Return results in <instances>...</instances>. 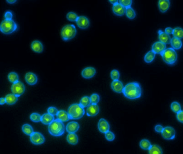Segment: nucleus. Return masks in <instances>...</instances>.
I'll list each match as a JSON object with an SVG mask.
<instances>
[{
	"mask_svg": "<svg viewBox=\"0 0 183 154\" xmlns=\"http://www.w3.org/2000/svg\"><path fill=\"white\" fill-rule=\"evenodd\" d=\"M123 94L127 98L131 100L139 98L142 90L139 84L137 82H130L124 87Z\"/></svg>",
	"mask_w": 183,
	"mask_h": 154,
	"instance_id": "f257e3e1",
	"label": "nucleus"
},
{
	"mask_svg": "<svg viewBox=\"0 0 183 154\" xmlns=\"http://www.w3.org/2000/svg\"><path fill=\"white\" fill-rule=\"evenodd\" d=\"M48 130L49 133L53 136H61L65 132V125L63 122L57 119L49 125Z\"/></svg>",
	"mask_w": 183,
	"mask_h": 154,
	"instance_id": "f03ea898",
	"label": "nucleus"
},
{
	"mask_svg": "<svg viewBox=\"0 0 183 154\" xmlns=\"http://www.w3.org/2000/svg\"><path fill=\"white\" fill-rule=\"evenodd\" d=\"M68 113L70 119H78L82 118L85 113V110L80 104L74 103L70 106L68 109Z\"/></svg>",
	"mask_w": 183,
	"mask_h": 154,
	"instance_id": "7ed1b4c3",
	"label": "nucleus"
},
{
	"mask_svg": "<svg viewBox=\"0 0 183 154\" xmlns=\"http://www.w3.org/2000/svg\"><path fill=\"white\" fill-rule=\"evenodd\" d=\"M77 33L76 28L72 24H68L65 25L61 32L62 39L65 41H68L75 37Z\"/></svg>",
	"mask_w": 183,
	"mask_h": 154,
	"instance_id": "20e7f679",
	"label": "nucleus"
},
{
	"mask_svg": "<svg viewBox=\"0 0 183 154\" xmlns=\"http://www.w3.org/2000/svg\"><path fill=\"white\" fill-rule=\"evenodd\" d=\"M17 25L13 19H5L0 25L1 31L5 34L12 33L16 30Z\"/></svg>",
	"mask_w": 183,
	"mask_h": 154,
	"instance_id": "39448f33",
	"label": "nucleus"
},
{
	"mask_svg": "<svg viewBox=\"0 0 183 154\" xmlns=\"http://www.w3.org/2000/svg\"><path fill=\"white\" fill-rule=\"evenodd\" d=\"M163 59L164 62L169 65L175 64L177 59V54L175 49L173 48L166 49L165 51L161 54Z\"/></svg>",
	"mask_w": 183,
	"mask_h": 154,
	"instance_id": "423d86ee",
	"label": "nucleus"
},
{
	"mask_svg": "<svg viewBox=\"0 0 183 154\" xmlns=\"http://www.w3.org/2000/svg\"><path fill=\"white\" fill-rule=\"evenodd\" d=\"M11 91L13 94L15 95L16 96L19 97L22 94H23L25 92V87L23 82L21 81H18L13 84L11 86Z\"/></svg>",
	"mask_w": 183,
	"mask_h": 154,
	"instance_id": "0eeeda50",
	"label": "nucleus"
},
{
	"mask_svg": "<svg viewBox=\"0 0 183 154\" xmlns=\"http://www.w3.org/2000/svg\"><path fill=\"white\" fill-rule=\"evenodd\" d=\"M161 134L163 138L166 140H173L175 138V130L170 126L164 127Z\"/></svg>",
	"mask_w": 183,
	"mask_h": 154,
	"instance_id": "6e6552de",
	"label": "nucleus"
},
{
	"mask_svg": "<svg viewBox=\"0 0 183 154\" xmlns=\"http://www.w3.org/2000/svg\"><path fill=\"white\" fill-rule=\"evenodd\" d=\"M30 141L34 144L39 145L44 144L45 139L42 134L39 132H34L30 136Z\"/></svg>",
	"mask_w": 183,
	"mask_h": 154,
	"instance_id": "1a4fd4ad",
	"label": "nucleus"
},
{
	"mask_svg": "<svg viewBox=\"0 0 183 154\" xmlns=\"http://www.w3.org/2000/svg\"><path fill=\"white\" fill-rule=\"evenodd\" d=\"M166 50V44L158 41L153 44L152 51L155 54H162Z\"/></svg>",
	"mask_w": 183,
	"mask_h": 154,
	"instance_id": "9d476101",
	"label": "nucleus"
},
{
	"mask_svg": "<svg viewBox=\"0 0 183 154\" xmlns=\"http://www.w3.org/2000/svg\"><path fill=\"white\" fill-rule=\"evenodd\" d=\"M76 23L80 28L86 29L89 26L90 21L87 17L82 16L78 17V19L76 21Z\"/></svg>",
	"mask_w": 183,
	"mask_h": 154,
	"instance_id": "9b49d317",
	"label": "nucleus"
},
{
	"mask_svg": "<svg viewBox=\"0 0 183 154\" xmlns=\"http://www.w3.org/2000/svg\"><path fill=\"white\" fill-rule=\"evenodd\" d=\"M98 128L101 133H106L107 132L109 131L110 125L108 122L105 119L102 118L98 122Z\"/></svg>",
	"mask_w": 183,
	"mask_h": 154,
	"instance_id": "f8f14e48",
	"label": "nucleus"
},
{
	"mask_svg": "<svg viewBox=\"0 0 183 154\" xmlns=\"http://www.w3.org/2000/svg\"><path fill=\"white\" fill-rule=\"evenodd\" d=\"M96 70L93 67H87L83 70L81 75L82 77L86 79H89L93 77L96 74Z\"/></svg>",
	"mask_w": 183,
	"mask_h": 154,
	"instance_id": "ddd939ff",
	"label": "nucleus"
},
{
	"mask_svg": "<svg viewBox=\"0 0 183 154\" xmlns=\"http://www.w3.org/2000/svg\"><path fill=\"white\" fill-rule=\"evenodd\" d=\"M99 111V108L97 104H91L87 109V115L88 116H95Z\"/></svg>",
	"mask_w": 183,
	"mask_h": 154,
	"instance_id": "4468645a",
	"label": "nucleus"
},
{
	"mask_svg": "<svg viewBox=\"0 0 183 154\" xmlns=\"http://www.w3.org/2000/svg\"><path fill=\"white\" fill-rule=\"evenodd\" d=\"M111 88L115 92L121 93L123 92L124 87L122 83L119 80H114L111 83Z\"/></svg>",
	"mask_w": 183,
	"mask_h": 154,
	"instance_id": "2eb2a0df",
	"label": "nucleus"
},
{
	"mask_svg": "<svg viewBox=\"0 0 183 154\" xmlns=\"http://www.w3.org/2000/svg\"><path fill=\"white\" fill-rule=\"evenodd\" d=\"M80 128L79 124L76 121H71L68 124L66 127V131L69 133H75Z\"/></svg>",
	"mask_w": 183,
	"mask_h": 154,
	"instance_id": "dca6fc26",
	"label": "nucleus"
},
{
	"mask_svg": "<svg viewBox=\"0 0 183 154\" xmlns=\"http://www.w3.org/2000/svg\"><path fill=\"white\" fill-rule=\"evenodd\" d=\"M112 10L114 13L117 15L122 16L125 13L126 8L121 5L120 3L118 2L113 5Z\"/></svg>",
	"mask_w": 183,
	"mask_h": 154,
	"instance_id": "f3484780",
	"label": "nucleus"
},
{
	"mask_svg": "<svg viewBox=\"0 0 183 154\" xmlns=\"http://www.w3.org/2000/svg\"><path fill=\"white\" fill-rule=\"evenodd\" d=\"M25 79L26 82L29 85H35L38 81V78L36 75L32 72H28L25 75Z\"/></svg>",
	"mask_w": 183,
	"mask_h": 154,
	"instance_id": "a211bd4d",
	"label": "nucleus"
},
{
	"mask_svg": "<svg viewBox=\"0 0 183 154\" xmlns=\"http://www.w3.org/2000/svg\"><path fill=\"white\" fill-rule=\"evenodd\" d=\"M158 34H159V40L160 42H162L163 44H170L171 38H170L169 35L166 33L165 32H163L162 30L158 31Z\"/></svg>",
	"mask_w": 183,
	"mask_h": 154,
	"instance_id": "6ab92c4d",
	"label": "nucleus"
},
{
	"mask_svg": "<svg viewBox=\"0 0 183 154\" xmlns=\"http://www.w3.org/2000/svg\"><path fill=\"white\" fill-rule=\"evenodd\" d=\"M31 48L34 51L38 53H40L43 51L44 49V47L43 44L40 41L38 40H35L32 42Z\"/></svg>",
	"mask_w": 183,
	"mask_h": 154,
	"instance_id": "aec40b11",
	"label": "nucleus"
},
{
	"mask_svg": "<svg viewBox=\"0 0 183 154\" xmlns=\"http://www.w3.org/2000/svg\"><path fill=\"white\" fill-rule=\"evenodd\" d=\"M170 7V1L168 0H161L158 2V7L161 12L164 13Z\"/></svg>",
	"mask_w": 183,
	"mask_h": 154,
	"instance_id": "412c9836",
	"label": "nucleus"
},
{
	"mask_svg": "<svg viewBox=\"0 0 183 154\" xmlns=\"http://www.w3.org/2000/svg\"><path fill=\"white\" fill-rule=\"evenodd\" d=\"M54 115L49 113H45L41 115V121L45 125H49L54 121Z\"/></svg>",
	"mask_w": 183,
	"mask_h": 154,
	"instance_id": "4be33fe9",
	"label": "nucleus"
},
{
	"mask_svg": "<svg viewBox=\"0 0 183 154\" xmlns=\"http://www.w3.org/2000/svg\"><path fill=\"white\" fill-rule=\"evenodd\" d=\"M57 116V119L62 122H66L70 119L68 112L64 110L59 111Z\"/></svg>",
	"mask_w": 183,
	"mask_h": 154,
	"instance_id": "5701e85b",
	"label": "nucleus"
},
{
	"mask_svg": "<svg viewBox=\"0 0 183 154\" xmlns=\"http://www.w3.org/2000/svg\"><path fill=\"white\" fill-rule=\"evenodd\" d=\"M67 141L70 144L76 145L78 141V135L75 133H69L67 135Z\"/></svg>",
	"mask_w": 183,
	"mask_h": 154,
	"instance_id": "b1692460",
	"label": "nucleus"
},
{
	"mask_svg": "<svg viewBox=\"0 0 183 154\" xmlns=\"http://www.w3.org/2000/svg\"><path fill=\"white\" fill-rule=\"evenodd\" d=\"M6 103L9 105H13L15 104L18 101V97L13 94H9L6 95L5 97Z\"/></svg>",
	"mask_w": 183,
	"mask_h": 154,
	"instance_id": "393cba45",
	"label": "nucleus"
},
{
	"mask_svg": "<svg viewBox=\"0 0 183 154\" xmlns=\"http://www.w3.org/2000/svg\"><path fill=\"white\" fill-rule=\"evenodd\" d=\"M170 44H171V46L173 47V49H181L182 47V42L181 41V39L176 38L175 37L171 38Z\"/></svg>",
	"mask_w": 183,
	"mask_h": 154,
	"instance_id": "a878e982",
	"label": "nucleus"
},
{
	"mask_svg": "<svg viewBox=\"0 0 183 154\" xmlns=\"http://www.w3.org/2000/svg\"><path fill=\"white\" fill-rule=\"evenodd\" d=\"M22 129L24 134L28 135L31 136V135L34 133V129L32 128V127L28 124H24Z\"/></svg>",
	"mask_w": 183,
	"mask_h": 154,
	"instance_id": "bb28decb",
	"label": "nucleus"
},
{
	"mask_svg": "<svg viewBox=\"0 0 183 154\" xmlns=\"http://www.w3.org/2000/svg\"><path fill=\"white\" fill-rule=\"evenodd\" d=\"M162 150L157 145H152L149 150V154H162Z\"/></svg>",
	"mask_w": 183,
	"mask_h": 154,
	"instance_id": "cd10ccee",
	"label": "nucleus"
},
{
	"mask_svg": "<svg viewBox=\"0 0 183 154\" xmlns=\"http://www.w3.org/2000/svg\"><path fill=\"white\" fill-rule=\"evenodd\" d=\"M91 104L90 98L88 96H84L80 100V104L83 108L88 107Z\"/></svg>",
	"mask_w": 183,
	"mask_h": 154,
	"instance_id": "c85d7f7f",
	"label": "nucleus"
},
{
	"mask_svg": "<svg viewBox=\"0 0 183 154\" xmlns=\"http://www.w3.org/2000/svg\"><path fill=\"white\" fill-rule=\"evenodd\" d=\"M173 37L176 38L181 39L183 38V29L181 27H176L173 29Z\"/></svg>",
	"mask_w": 183,
	"mask_h": 154,
	"instance_id": "c756f323",
	"label": "nucleus"
},
{
	"mask_svg": "<svg viewBox=\"0 0 183 154\" xmlns=\"http://www.w3.org/2000/svg\"><path fill=\"white\" fill-rule=\"evenodd\" d=\"M155 54L152 50L148 51L144 56V61L148 63L152 62L155 58Z\"/></svg>",
	"mask_w": 183,
	"mask_h": 154,
	"instance_id": "7c9ffc66",
	"label": "nucleus"
},
{
	"mask_svg": "<svg viewBox=\"0 0 183 154\" xmlns=\"http://www.w3.org/2000/svg\"><path fill=\"white\" fill-rule=\"evenodd\" d=\"M140 146L144 150H149L152 145L150 144L149 141L146 139H143L140 142Z\"/></svg>",
	"mask_w": 183,
	"mask_h": 154,
	"instance_id": "2f4dec72",
	"label": "nucleus"
},
{
	"mask_svg": "<svg viewBox=\"0 0 183 154\" xmlns=\"http://www.w3.org/2000/svg\"><path fill=\"white\" fill-rule=\"evenodd\" d=\"M8 79L11 82L15 84L16 82H17L19 81L18 79V76L16 72H10L9 75H8Z\"/></svg>",
	"mask_w": 183,
	"mask_h": 154,
	"instance_id": "473e14b6",
	"label": "nucleus"
},
{
	"mask_svg": "<svg viewBox=\"0 0 183 154\" xmlns=\"http://www.w3.org/2000/svg\"><path fill=\"white\" fill-rule=\"evenodd\" d=\"M125 13L127 17L129 19H134L136 16V13L135 11L131 7L126 8Z\"/></svg>",
	"mask_w": 183,
	"mask_h": 154,
	"instance_id": "72a5a7b5",
	"label": "nucleus"
},
{
	"mask_svg": "<svg viewBox=\"0 0 183 154\" xmlns=\"http://www.w3.org/2000/svg\"><path fill=\"white\" fill-rule=\"evenodd\" d=\"M171 108L172 110L176 113H178L181 111V107L179 103L177 102H173L171 104Z\"/></svg>",
	"mask_w": 183,
	"mask_h": 154,
	"instance_id": "f704fd0d",
	"label": "nucleus"
},
{
	"mask_svg": "<svg viewBox=\"0 0 183 154\" xmlns=\"http://www.w3.org/2000/svg\"><path fill=\"white\" fill-rule=\"evenodd\" d=\"M30 119L34 122H39L41 120V115H40L39 113H33L31 114L30 116Z\"/></svg>",
	"mask_w": 183,
	"mask_h": 154,
	"instance_id": "c9c22d12",
	"label": "nucleus"
},
{
	"mask_svg": "<svg viewBox=\"0 0 183 154\" xmlns=\"http://www.w3.org/2000/svg\"><path fill=\"white\" fill-rule=\"evenodd\" d=\"M78 17V15L73 12H69L67 13V18L69 21H76Z\"/></svg>",
	"mask_w": 183,
	"mask_h": 154,
	"instance_id": "e433bc0d",
	"label": "nucleus"
},
{
	"mask_svg": "<svg viewBox=\"0 0 183 154\" xmlns=\"http://www.w3.org/2000/svg\"><path fill=\"white\" fill-rule=\"evenodd\" d=\"M99 100H100L99 96L97 94H93L91 95L90 100L91 104H97V103L99 101Z\"/></svg>",
	"mask_w": 183,
	"mask_h": 154,
	"instance_id": "4c0bfd02",
	"label": "nucleus"
},
{
	"mask_svg": "<svg viewBox=\"0 0 183 154\" xmlns=\"http://www.w3.org/2000/svg\"><path fill=\"white\" fill-rule=\"evenodd\" d=\"M105 138L108 141H114L115 139V135L114 134V133H112L111 131H108L106 133H105Z\"/></svg>",
	"mask_w": 183,
	"mask_h": 154,
	"instance_id": "58836bf2",
	"label": "nucleus"
},
{
	"mask_svg": "<svg viewBox=\"0 0 183 154\" xmlns=\"http://www.w3.org/2000/svg\"><path fill=\"white\" fill-rule=\"evenodd\" d=\"M120 77V74L118 70H114L111 72V78L114 80H118Z\"/></svg>",
	"mask_w": 183,
	"mask_h": 154,
	"instance_id": "ea45409f",
	"label": "nucleus"
},
{
	"mask_svg": "<svg viewBox=\"0 0 183 154\" xmlns=\"http://www.w3.org/2000/svg\"><path fill=\"white\" fill-rule=\"evenodd\" d=\"M119 3L125 8H127L131 7L132 1L131 0H120L119 1Z\"/></svg>",
	"mask_w": 183,
	"mask_h": 154,
	"instance_id": "a19ab883",
	"label": "nucleus"
},
{
	"mask_svg": "<svg viewBox=\"0 0 183 154\" xmlns=\"http://www.w3.org/2000/svg\"><path fill=\"white\" fill-rule=\"evenodd\" d=\"M58 112L59 111L58 110L57 108L53 107H51L48 108L47 109V113H49L53 115H57V114L58 113Z\"/></svg>",
	"mask_w": 183,
	"mask_h": 154,
	"instance_id": "79ce46f5",
	"label": "nucleus"
},
{
	"mask_svg": "<svg viewBox=\"0 0 183 154\" xmlns=\"http://www.w3.org/2000/svg\"><path fill=\"white\" fill-rule=\"evenodd\" d=\"M177 118L179 121L183 123V111L181 110L177 114Z\"/></svg>",
	"mask_w": 183,
	"mask_h": 154,
	"instance_id": "37998d69",
	"label": "nucleus"
},
{
	"mask_svg": "<svg viewBox=\"0 0 183 154\" xmlns=\"http://www.w3.org/2000/svg\"><path fill=\"white\" fill-rule=\"evenodd\" d=\"M4 17L5 19H12L13 13L10 11H7L4 15Z\"/></svg>",
	"mask_w": 183,
	"mask_h": 154,
	"instance_id": "c03bdc74",
	"label": "nucleus"
},
{
	"mask_svg": "<svg viewBox=\"0 0 183 154\" xmlns=\"http://www.w3.org/2000/svg\"><path fill=\"white\" fill-rule=\"evenodd\" d=\"M163 129H164V128L163 127V126L160 125H157L155 126V131L157 132L158 133H162Z\"/></svg>",
	"mask_w": 183,
	"mask_h": 154,
	"instance_id": "a18cd8bd",
	"label": "nucleus"
},
{
	"mask_svg": "<svg viewBox=\"0 0 183 154\" xmlns=\"http://www.w3.org/2000/svg\"><path fill=\"white\" fill-rule=\"evenodd\" d=\"M173 29L171 27H167L165 28V33L168 34V35H169L170 34H173Z\"/></svg>",
	"mask_w": 183,
	"mask_h": 154,
	"instance_id": "49530a36",
	"label": "nucleus"
},
{
	"mask_svg": "<svg viewBox=\"0 0 183 154\" xmlns=\"http://www.w3.org/2000/svg\"><path fill=\"white\" fill-rule=\"evenodd\" d=\"M5 103H6V100H5V98H1V99H0V104L1 105H2V104H4Z\"/></svg>",
	"mask_w": 183,
	"mask_h": 154,
	"instance_id": "de8ad7c7",
	"label": "nucleus"
},
{
	"mask_svg": "<svg viewBox=\"0 0 183 154\" xmlns=\"http://www.w3.org/2000/svg\"><path fill=\"white\" fill-rule=\"evenodd\" d=\"M110 2L112 3V4H116L117 3H118V1H117V0H114V1H110Z\"/></svg>",
	"mask_w": 183,
	"mask_h": 154,
	"instance_id": "09e8293b",
	"label": "nucleus"
},
{
	"mask_svg": "<svg viewBox=\"0 0 183 154\" xmlns=\"http://www.w3.org/2000/svg\"><path fill=\"white\" fill-rule=\"evenodd\" d=\"M7 1L9 3H10V4H12V3H13L16 2V0H7Z\"/></svg>",
	"mask_w": 183,
	"mask_h": 154,
	"instance_id": "8fccbe9b",
	"label": "nucleus"
}]
</instances>
